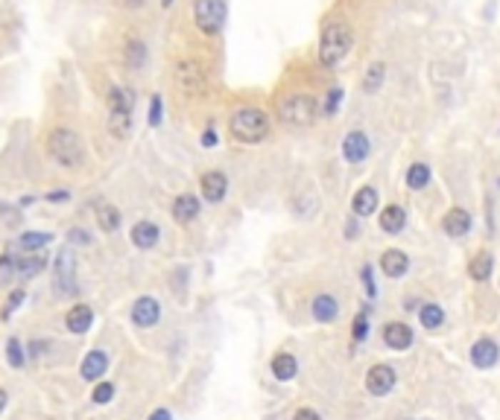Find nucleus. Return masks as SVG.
I'll return each instance as SVG.
<instances>
[{
	"label": "nucleus",
	"instance_id": "10",
	"mask_svg": "<svg viewBox=\"0 0 500 420\" xmlns=\"http://www.w3.org/2000/svg\"><path fill=\"white\" fill-rule=\"evenodd\" d=\"M159 318H161V304L155 301V298H149V295H144V298H138L135 304H132V321H135V327H155L159 324Z\"/></svg>",
	"mask_w": 500,
	"mask_h": 420
},
{
	"label": "nucleus",
	"instance_id": "22",
	"mask_svg": "<svg viewBox=\"0 0 500 420\" xmlns=\"http://www.w3.org/2000/svg\"><path fill=\"white\" fill-rule=\"evenodd\" d=\"M351 210H354L357 219L371 216L374 210H378V190H374V187H360L354 193V199H351Z\"/></svg>",
	"mask_w": 500,
	"mask_h": 420
},
{
	"label": "nucleus",
	"instance_id": "7",
	"mask_svg": "<svg viewBox=\"0 0 500 420\" xmlns=\"http://www.w3.org/2000/svg\"><path fill=\"white\" fill-rule=\"evenodd\" d=\"M468 359H471V365H474L477 371H491V368H497V362H500V344H497L491 336H480V339L471 344V350H468Z\"/></svg>",
	"mask_w": 500,
	"mask_h": 420
},
{
	"label": "nucleus",
	"instance_id": "27",
	"mask_svg": "<svg viewBox=\"0 0 500 420\" xmlns=\"http://www.w3.org/2000/svg\"><path fill=\"white\" fill-rule=\"evenodd\" d=\"M47 260L44 257H21V260H15V277L18 280H29V277H36L39 272H44Z\"/></svg>",
	"mask_w": 500,
	"mask_h": 420
},
{
	"label": "nucleus",
	"instance_id": "4",
	"mask_svg": "<svg viewBox=\"0 0 500 420\" xmlns=\"http://www.w3.org/2000/svg\"><path fill=\"white\" fill-rule=\"evenodd\" d=\"M316 111H319L316 100L307 96V93H290L278 106V114L287 126H310L316 120Z\"/></svg>",
	"mask_w": 500,
	"mask_h": 420
},
{
	"label": "nucleus",
	"instance_id": "33",
	"mask_svg": "<svg viewBox=\"0 0 500 420\" xmlns=\"http://www.w3.org/2000/svg\"><path fill=\"white\" fill-rule=\"evenodd\" d=\"M126 64H129V68H144V64H146V47L141 41H129L126 44Z\"/></svg>",
	"mask_w": 500,
	"mask_h": 420
},
{
	"label": "nucleus",
	"instance_id": "37",
	"mask_svg": "<svg viewBox=\"0 0 500 420\" xmlns=\"http://www.w3.org/2000/svg\"><path fill=\"white\" fill-rule=\"evenodd\" d=\"M111 397H114V385L111 382H100L97 389H94V394H91V400L97 403V406H106Z\"/></svg>",
	"mask_w": 500,
	"mask_h": 420
},
{
	"label": "nucleus",
	"instance_id": "30",
	"mask_svg": "<svg viewBox=\"0 0 500 420\" xmlns=\"http://www.w3.org/2000/svg\"><path fill=\"white\" fill-rule=\"evenodd\" d=\"M430 167L427 164H413L410 170H407V187L410 190H424L427 184H430Z\"/></svg>",
	"mask_w": 500,
	"mask_h": 420
},
{
	"label": "nucleus",
	"instance_id": "31",
	"mask_svg": "<svg viewBox=\"0 0 500 420\" xmlns=\"http://www.w3.org/2000/svg\"><path fill=\"white\" fill-rule=\"evenodd\" d=\"M97 222H100V228H103L106 234H114V231L120 228V210L111 208V205H103V208L97 210Z\"/></svg>",
	"mask_w": 500,
	"mask_h": 420
},
{
	"label": "nucleus",
	"instance_id": "35",
	"mask_svg": "<svg viewBox=\"0 0 500 420\" xmlns=\"http://www.w3.org/2000/svg\"><path fill=\"white\" fill-rule=\"evenodd\" d=\"M366 336H369V309L360 312V315L354 318V324H351V339H354V342H366Z\"/></svg>",
	"mask_w": 500,
	"mask_h": 420
},
{
	"label": "nucleus",
	"instance_id": "3",
	"mask_svg": "<svg viewBox=\"0 0 500 420\" xmlns=\"http://www.w3.org/2000/svg\"><path fill=\"white\" fill-rule=\"evenodd\" d=\"M47 152L53 155V160H59L61 167H79L82 164V140L71 128H53L47 138Z\"/></svg>",
	"mask_w": 500,
	"mask_h": 420
},
{
	"label": "nucleus",
	"instance_id": "40",
	"mask_svg": "<svg viewBox=\"0 0 500 420\" xmlns=\"http://www.w3.org/2000/svg\"><path fill=\"white\" fill-rule=\"evenodd\" d=\"M293 420H322V414L316 409H310V406H301L293 411Z\"/></svg>",
	"mask_w": 500,
	"mask_h": 420
},
{
	"label": "nucleus",
	"instance_id": "12",
	"mask_svg": "<svg viewBox=\"0 0 500 420\" xmlns=\"http://www.w3.org/2000/svg\"><path fill=\"white\" fill-rule=\"evenodd\" d=\"M176 82L184 93H199L202 85H205V73L196 61H181L179 71H176Z\"/></svg>",
	"mask_w": 500,
	"mask_h": 420
},
{
	"label": "nucleus",
	"instance_id": "32",
	"mask_svg": "<svg viewBox=\"0 0 500 420\" xmlns=\"http://www.w3.org/2000/svg\"><path fill=\"white\" fill-rule=\"evenodd\" d=\"M384 76H386V68H384L381 61H374L371 68L366 71V79H363V91H366V93H374V91H378V88L384 85Z\"/></svg>",
	"mask_w": 500,
	"mask_h": 420
},
{
	"label": "nucleus",
	"instance_id": "44",
	"mask_svg": "<svg viewBox=\"0 0 500 420\" xmlns=\"http://www.w3.org/2000/svg\"><path fill=\"white\" fill-rule=\"evenodd\" d=\"M202 146H208V149L216 146V132H214V128H208V132L202 135Z\"/></svg>",
	"mask_w": 500,
	"mask_h": 420
},
{
	"label": "nucleus",
	"instance_id": "20",
	"mask_svg": "<svg viewBox=\"0 0 500 420\" xmlns=\"http://www.w3.org/2000/svg\"><path fill=\"white\" fill-rule=\"evenodd\" d=\"M65 324H68V330L76 333V336L88 333L91 324H94V309H91L88 304H76V307H71L68 315H65Z\"/></svg>",
	"mask_w": 500,
	"mask_h": 420
},
{
	"label": "nucleus",
	"instance_id": "19",
	"mask_svg": "<svg viewBox=\"0 0 500 420\" xmlns=\"http://www.w3.org/2000/svg\"><path fill=\"white\" fill-rule=\"evenodd\" d=\"M199 210H202V205H199L196 196H191V193H181V196L173 202V219L179 225H191L199 216Z\"/></svg>",
	"mask_w": 500,
	"mask_h": 420
},
{
	"label": "nucleus",
	"instance_id": "9",
	"mask_svg": "<svg viewBox=\"0 0 500 420\" xmlns=\"http://www.w3.org/2000/svg\"><path fill=\"white\" fill-rule=\"evenodd\" d=\"M76 280V257L71 248H61L56 254V289L59 292H74Z\"/></svg>",
	"mask_w": 500,
	"mask_h": 420
},
{
	"label": "nucleus",
	"instance_id": "8",
	"mask_svg": "<svg viewBox=\"0 0 500 420\" xmlns=\"http://www.w3.org/2000/svg\"><path fill=\"white\" fill-rule=\"evenodd\" d=\"M381 336H384V344L389 350H395V353H404V350L413 344V339H416L413 336V327L407 324V321H386Z\"/></svg>",
	"mask_w": 500,
	"mask_h": 420
},
{
	"label": "nucleus",
	"instance_id": "34",
	"mask_svg": "<svg viewBox=\"0 0 500 420\" xmlns=\"http://www.w3.org/2000/svg\"><path fill=\"white\" fill-rule=\"evenodd\" d=\"M6 362H9L12 368H24V362H26L24 344H21L18 339H9V342H6Z\"/></svg>",
	"mask_w": 500,
	"mask_h": 420
},
{
	"label": "nucleus",
	"instance_id": "42",
	"mask_svg": "<svg viewBox=\"0 0 500 420\" xmlns=\"http://www.w3.org/2000/svg\"><path fill=\"white\" fill-rule=\"evenodd\" d=\"M68 240H71V242H79V245H88V242H91V237H88L82 228H74V231H68Z\"/></svg>",
	"mask_w": 500,
	"mask_h": 420
},
{
	"label": "nucleus",
	"instance_id": "23",
	"mask_svg": "<svg viewBox=\"0 0 500 420\" xmlns=\"http://www.w3.org/2000/svg\"><path fill=\"white\" fill-rule=\"evenodd\" d=\"M109 371V357L103 350H91L88 357L82 359V368H79V374H82V379H88V382H94V379H100L103 374Z\"/></svg>",
	"mask_w": 500,
	"mask_h": 420
},
{
	"label": "nucleus",
	"instance_id": "15",
	"mask_svg": "<svg viewBox=\"0 0 500 420\" xmlns=\"http://www.w3.org/2000/svg\"><path fill=\"white\" fill-rule=\"evenodd\" d=\"M381 272L386 275V277H404L410 272V257L404 254V251H398V248H386L384 254H381Z\"/></svg>",
	"mask_w": 500,
	"mask_h": 420
},
{
	"label": "nucleus",
	"instance_id": "14",
	"mask_svg": "<svg viewBox=\"0 0 500 420\" xmlns=\"http://www.w3.org/2000/svg\"><path fill=\"white\" fill-rule=\"evenodd\" d=\"M310 315H314V321H319V324H334L339 318V301L334 295L322 292L310 301Z\"/></svg>",
	"mask_w": 500,
	"mask_h": 420
},
{
	"label": "nucleus",
	"instance_id": "41",
	"mask_svg": "<svg viewBox=\"0 0 500 420\" xmlns=\"http://www.w3.org/2000/svg\"><path fill=\"white\" fill-rule=\"evenodd\" d=\"M363 286H366V292L374 298V295H378V286H374V277H371V266H363Z\"/></svg>",
	"mask_w": 500,
	"mask_h": 420
},
{
	"label": "nucleus",
	"instance_id": "1",
	"mask_svg": "<svg viewBox=\"0 0 500 420\" xmlns=\"http://www.w3.org/2000/svg\"><path fill=\"white\" fill-rule=\"evenodd\" d=\"M354 44V36H351V26L349 24H328L325 32H322V41H319V61L325 68H336V64L349 56Z\"/></svg>",
	"mask_w": 500,
	"mask_h": 420
},
{
	"label": "nucleus",
	"instance_id": "21",
	"mask_svg": "<svg viewBox=\"0 0 500 420\" xmlns=\"http://www.w3.org/2000/svg\"><path fill=\"white\" fill-rule=\"evenodd\" d=\"M491 269H494V257L491 251H477L471 260H468V277H471L474 283H486L491 277Z\"/></svg>",
	"mask_w": 500,
	"mask_h": 420
},
{
	"label": "nucleus",
	"instance_id": "17",
	"mask_svg": "<svg viewBox=\"0 0 500 420\" xmlns=\"http://www.w3.org/2000/svg\"><path fill=\"white\" fill-rule=\"evenodd\" d=\"M378 225H381V231H384V234L398 237V234L404 231V225H407V210H404L401 205H386V208L381 210Z\"/></svg>",
	"mask_w": 500,
	"mask_h": 420
},
{
	"label": "nucleus",
	"instance_id": "47",
	"mask_svg": "<svg viewBox=\"0 0 500 420\" xmlns=\"http://www.w3.org/2000/svg\"><path fill=\"white\" fill-rule=\"evenodd\" d=\"M123 4H126L129 9H138V6H144V0H123Z\"/></svg>",
	"mask_w": 500,
	"mask_h": 420
},
{
	"label": "nucleus",
	"instance_id": "48",
	"mask_svg": "<svg viewBox=\"0 0 500 420\" xmlns=\"http://www.w3.org/2000/svg\"><path fill=\"white\" fill-rule=\"evenodd\" d=\"M6 400H9V394H6L4 389H0V411H4V409H6Z\"/></svg>",
	"mask_w": 500,
	"mask_h": 420
},
{
	"label": "nucleus",
	"instance_id": "13",
	"mask_svg": "<svg viewBox=\"0 0 500 420\" xmlns=\"http://www.w3.org/2000/svg\"><path fill=\"white\" fill-rule=\"evenodd\" d=\"M199 187H202V196H205V202H211V205H220V202L226 199V193H229V178H226L223 173L211 170V173H205V175H202Z\"/></svg>",
	"mask_w": 500,
	"mask_h": 420
},
{
	"label": "nucleus",
	"instance_id": "18",
	"mask_svg": "<svg viewBox=\"0 0 500 420\" xmlns=\"http://www.w3.org/2000/svg\"><path fill=\"white\" fill-rule=\"evenodd\" d=\"M369 138L363 132H349L346 140H342V155H346V160H351V164H363V160L369 158Z\"/></svg>",
	"mask_w": 500,
	"mask_h": 420
},
{
	"label": "nucleus",
	"instance_id": "24",
	"mask_svg": "<svg viewBox=\"0 0 500 420\" xmlns=\"http://www.w3.org/2000/svg\"><path fill=\"white\" fill-rule=\"evenodd\" d=\"M161 231H159V225H152V222H138L135 228H132V245L135 248H155V242H159Z\"/></svg>",
	"mask_w": 500,
	"mask_h": 420
},
{
	"label": "nucleus",
	"instance_id": "6",
	"mask_svg": "<svg viewBox=\"0 0 500 420\" xmlns=\"http://www.w3.org/2000/svg\"><path fill=\"white\" fill-rule=\"evenodd\" d=\"M363 385H366V391H369L371 397H389V394L395 391V385H398V374H395V368L386 365V362H374V365L366 371Z\"/></svg>",
	"mask_w": 500,
	"mask_h": 420
},
{
	"label": "nucleus",
	"instance_id": "26",
	"mask_svg": "<svg viewBox=\"0 0 500 420\" xmlns=\"http://www.w3.org/2000/svg\"><path fill=\"white\" fill-rule=\"evenodd\" d=\"M109 132L117 140H126L132 132V114L129 111H109Z\"/></svg>",
	"mask_w": 500,
	"mask_h": 420
},
{
	"label": "nucleus",
	"instance_id": "28",
	"mask_svg": "<svg viewBox=\"0 0 500 420\" xmlns=\"http://www.w3.org/2000/svg\"><path fill=\"white\" fill-rule=\"evenodd\" d=\"M135 106V93L129 88H111L109 91V111H129Z\"/></svg>",
	"mask_w": 500,
	"mask_h": 420
},
{
	"label": "nucleus",
	"instance_id": "49",
	"mask_svg": "<svg viewBox=\"0 0 500 420\" xmlns=\"http://www.w3.org/2000/svg\"><path fill=\"white\" fill-rule=\"evenodd\" d=\"M161 4H164V6H170V4H173V0H161Z\"/></svg>",
	"mask_w": 500,
	"mask_h": 420
},
{
	"label": "nucleus",
	"instance_id": "25",
	"mask_svg": "<svg viewBox=\"0 0 500 420\" xmlns=\"http://www.w3.org/2000/svg\"><path fill=\"white\" fill-rule=\"evenodd\" d=\"M419 321H421V327L424 330H439L445 324V309L442 304H436V301H427L419 307Z\"/></svg>",
	"mask_w": 500,
	"mask_h": 420
},
{
	"label": "nucleus",
	"instance_id": "36",
	"mask_svg": "<svg viewBox=\"0 0 500 420\" xmlns=\"http://www.w3.org/2000/svg\"><path fill=\"white\" fill-rule=\"evenodd\" d=\"M161 117H164V103H161V96L155 93L152 100H149V117H146V120H149L152 128H159V126H161Z\"/></svg>",
	"mask_w": 500,
	"mask_h": 420
},
{
	"label": "nucleus",
	"instance_id": "16",
	"mask_svg": "<svg viewBox=\"0 0 500 420\" xmlns=\"http://www.w3.org/2000/svg\"><path fill=\"white\" fill-rule=\"evenodd\" d=\"M269 371H272V377H275L278 382H290V379H296V374H299V359L293 357V353L281 350V353H275V357H272Z\"/></svg>",
	"mask_w": 500,
	"mask_h": 420
},
{
	"label": "nucleus",
	"instance_id": "43",
	"mask_svg": "<svg viewBox=\"0 0 500 420\" xmlns=\"http://www.w3.org/2000/svg\"><path fill=\"white\" fill-rule=\"evenodd\" d=\"M149 420H173V414H170V409H155L149 414Z\"/></svg>",
	"mask_w": 500,
	"mask_h": 420
},
{
	"label": "nucleus",
	"instance_id": "45",
	"mask_svg": "<svg viewBox=\"0 0 500 420\" xmlns=\"http://www.w3.org/2000/svg\"><path fill=\"white\" fill-rule=\"evenodd\" d=\"M47 199H50V202H65V199H71V193H65V190H59V193H50Z\"/></svg>",
	"mask_w": 500,
	"mask_h": 420
},
{
	"label": "nucleus",
	"instance_id": "39",
	"mask_svg": "<svg viewBox=\"0 0 500 420\" xmlns=\"http://www.w3.org/2000/svg\"><path fill=\"white\" fill-rule=\"evenodd\" d=\"M339 103H342V91L339 88H334V91H328V106H325V114L331 117L336 108H339Z\"/></svg>",
	"mask_w": 500,
	"mask_h": 420
},
{
	"label": "nucleus",
	"instance_id": "5",
	"mask_svg": "<svg viewBox=\"0 0 500 420\" xmlns=\"http://www.w3.org/2000/svg\"><path fill=\"white\" fill-rule=\"evenodd\" d=\"M194 21L202 32L216 36L226 24V0H196L194 4Z\"/></svg>",
	"mask_w": 500,
	"mask_h": 420
},
{
	"label": "nucleus",
	"instance_id": "38",
	"mask_svg": "<svg viewBox=\"0 0 500 420\" xmlns=\"http://www.w3.org/2000/svg\"><path fill=\"white\" fill-rule=\"evenodd\" d=\"M24 298H26V292H24V289H15V292L9 295V301H6V307H4V312H0V315H4V318H9L21 304H24Z\"/></svg>",
	"mask_w": 500,
	"mask_h": 420
},
{
	"label": "nucleus",
	"instance_id": "29",
	"mask_svg": "<svg viewBox=\"0 0 500 420\" xmlns=\"http://www.w3.org/2000/svg\"><path fill=\"white\" fill-rule=\"evenodd\" d=\"M50 242H53V234H44V231H26V234H21V240H18L21 251H41V248L50 245Z\"/></svg>",
	"mask_w": 500,
	"mask_h": 420
},
{
	"label": "nucleus",
	"instance_id": "11",
	"mask_svg": "<svg viewBox=\"0 0 500 420\" xmlns=\"http://www.w3.org/2000/svg\"><path fill=\"white\" fill-rule=\"evenodd\" d=\"M442 231L451 237V240H462L468 231H471V213L465 208H451L445 216H442Z\"/></svg>",
	"mask_w": 500,
	"mask_h": 420
},
{
	"label": "nucleus",
	"instance_id": "46",
	"mask_svg": "<svg viewBox=\"0 0 500 420\" xmlns=\"http://www.w3.org/2000/svg\"><path fill=\"white\" fill-rule=\"evenodd\" d=\"M346 237H349V240L357 237V222H349V225H346Z\"/></svg>",
	"mask_w": 500,
	"mask_h": 420
},
{
	"label": "nucleus",
	"instance_id": "2",
	"mask_svg": "<svg viewBox=\"0 0 500 420\" xmlns=\"http://www.w3.org/2000/svg\"><path fill=\"white\" fill-rule=\"evenodd\" d=\"M229 132L240 143H261L269 135V117L261 108H240L229 120Z\"/></svg>",
	"mask_w": 500,
	"mask_h": 420
}]
</instances>
